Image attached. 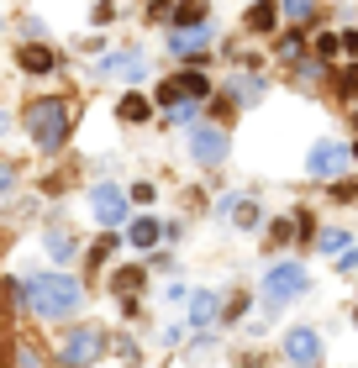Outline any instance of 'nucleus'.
<instances>
[{
  "mask_svg": "<svg viewBox=\"0 0 358 368\" xmlns=\"http://www.w3.org/2000/svg\"><path fill=\"white\" fill-rule=\"evenodd\" d=\"M26 295H32V310L42 321H59V316H74L84 300V289L74 285L69 273H37L32 285H26Z\"/></svg>",
  "mask_w": 358,
  "mask_h": 368,
  "instance_id": "obj_1",
  "label": "nucleus"
},
{
  "mask_svg": "<svg viewBox=\"0 0 358 368\" xmlns=\"http://www.w3.org/2000/svg\"><path fill=\"white\" fill-rule=\"evenodd\" d=\"M69 100H59V95H48V100H37L32 111H26V131H32V143L42 147V153H53V147L69 137Z\"/></svg>",
  "mask_w": 358,
  "mask_h": 368,
  "instance_id": "obj_2",
  "label": "nucleus"
},
{
  "mask_svg": "<svg viewBox=\"0 0 358 368\" xmlns=\"http://www.w3.org/2000/svg\"><path fill=\"white\" fill-rule=\"evenodd\" d=\"M300 289H306V269H300V263H279V269H269V279H263V305L279 310V305H290Z\"/></svg>",
  "mask_w": 358,
  "mask_h": 368,
  "instance_id": "obj_3",
  "label": "nucleus"
},
{
  "mask_svg": "<svg viewBox=\"0 0 358 368\" xmlns=\"http://www.w3.org/2000/svg\"><path fill=\"white\" fill-rule=\"evenodd\" d=\"M90 216H95L100 226H121L127 221V195H121L116 184H95V190H90Z\"/></svg>",
  "mask_w": 358,
  "mask_h": 368,
  "instance_id": "obj_4",
  "label": "nucleus"
},
{
  "mask_svg": "<svg viewBox=\"0 0 358 368\" xmlns=\"http://www.w3.org/2000/svg\"><path fill=\"white\" fill-rule=\"evenodd\" d=\"M100 347H106V342H100V332H95V326H84V332L63 337L59 353H63V363H69V368H84V363H95V358H100Z\"/></svg>",
  "mask_w": 358,
  "mask_h": 368,
  "instance_id": "obj_5",
  "label": "nucleus"
},
{
  "mask_svg": "<svg viewBox=\"0 0 358 368\" xmlns=\"http://www.w3.org/2000/svg\"><path fill=\"white\" fill-rule=\"evenodd\" d=\"M343 163H348V147L337 143V137H322V143H316V147L306 153V168H311L316 179H332Z\"/></svg>",
  "mask_w": 358,
  "mask_h": 368,
  "instance_id": "obj_6",
  "label": "nucleus"
},
{
  "mask_svg": "<svg viewBox=\"0 0 358 368\" xmlns=\"http://www.w3.org/2000/svg\"><path fill=\"white\" fill-rule=\"evenodd\" d=\"M285 358H290V363H300V368L322 363V342H316V332H311V326H295V332H285Z\"/></svg>",
  "mask_w": 358,
  "mask_h": 368,
  "instance_id": "obj_7",
  "label": "nucleus"
},
{
  "mask_svg": "<svg viewBox=\"0 0 358 368\" xmlns=\"http://www.w3.org/2000/svg\"><path fill=\"white\" fill-rule=\"evenodd\" d=\"M190 147H195V158L211 168V163H221V158H227V131H216V127H195Z\"/></svg>",
  "mask_w": 358,
  "mask_h": 368,
  "instance_id": "obj_8",
  "label": "nucleus"
},
{
  "mask_svg": "<svg viewBox=\"0 0 358 368\" xmlns=\"http://www.w3.org/2000/svg\"><path fill=\"white\" fill-rule=\"evenodd\" d=\"M216 316H221V300H216V295H195L190 300V321H195V326H211Z\"/></svg>",
  "mask_w": 358,
  "mask_h": 368,
  "instance_id": "obj_9",
  "label": "nucleus"
},
{
  "mask_svg": "<svg viewBox=\"0 0 358 368\" xmlns=\"http://www.w3.org/2000/svg\"><path fill=\"white\" fill-rule=\"evenodd\" d=\"M127 237H132V248H153V242H158V221H148V216H143V221H132Z\"/></svg>",
  "mask_w": 358,
  "mask_h": 368,
  "instance_id": "obj_10",
  "label": "nucleus"
},
{
  "mask_svg": "<svg viewBox=\"0 0 358 368\" xmlns=\"http://www.w3.org/2000/svg\"><path fill=\"white\" fill-rule=\"evenodd\" d=\"M205 42H211V32H174V42H169V48H174V53H201Z\"/></svg>",
  "mask_w": 358,
  "mask_h": 368,
  "instance_id": "obj_11",
  "label": "nucleus"
},
{
  "mask_svg": "<svg viewBox=\"0 0 358 368\" xmlns=\"http://www.w3.org/2000/svg\"><path fill=\"white\" fill-rule=\"evenodd\" d=\"M42 248H48L59 263H69V258H74V242H69V232H48V237H42Z\"/></svg>",
  "mask_w": 358,
  "mask_h": 368,
  "instance_id": "obj_12",
  "label": "nucleus"
},
{
  "mask_svg": "<svg viewBox=\"0 0 358 368\" xmlns=\"http://www.w3.org/2000/svg\"><path fill=\"white\" fill-rule=\"evenodd\" d=\"M22 69L48 74V69H53V53H48V48H22Z\"/></svg>",
  "mask_w": 358,
  "mask_h": 368,
  "instance_id": "obj_13",
  "label": "nucleus"
},
{
  "mask_svg": "<svg viewBox=\"0 0 358 368\" xmlns=\"http://www.w3.org/2000/svg\"><path fill=\"white\" fill-rule=\"evenodd\" d=\"M137 289H143V269H121V273H116V295L132 300Z\"/></svg>",
  "mask_w": 358,
  "mask_h": 368,
  "instance_id": "obj_14",
  "label": "nucleus"
},
{
  "mask_svg": "<svg viewBox=\"0 0 358 368\" xmlns=\"http://www.w3.org/2000/svg\"><path fill=\"white\" fill-rule=\"evenodd\" d=\"M258 200H232V221H238V226H258Z\"/></svg>",
  "mask_w": 358,
  "mask_h": 368,
  "instance_id": "obj_15",
  "label": "nucleus"
},
{
  "mask_svg": "<svg viewBox=\"0 0 358 368\" xmlns=\"http://www.w3.org/2000/svg\"><path fill=\"white\" fill-rule=\"evenodd\" d=\"M116 111H121V121H143V116H148V100H143V95H127Z\"/></svg>",
  "mask_w": 358,
  "mask_h": 368,
  "instance_id": "obj_16",
  "label": "nucleus"
},
{
  "mask_svg": "<svg viewBox=\"0 0 358 368\" xmlns=\"http://www.w3.org/2000/svg\"><path fill=\"white\" fill-rule=\"evenodd\" d=\"M253 26H258V32H269V26H274V6H253V16H248Z\"/></svg>",
  "mask_w": 358,
  "mask_h": 368,
  "instance_id": "obj_17",
  "label": "nucleus"
},
{
  "mask_svg": "<svg viewBox=\"0 0 358 368\" xmlns=\"http://www.w3.org/2000/svg\"><path fill=\"white\" fill-rule=\"evenodd\" d=\"M179 90H185V95H205V90H211V84H205L201 74H185V79H179Z\"/></svg>",
  "mask_w": 358,
  "mask_h": 368,
  "instance_id": "obj_18",
  "label": "nucleus"
},
{
  "mask_svg": "<svg viewBox=\"0 0 358 368\" xmlns=\"http://www.w3.org/2000/svg\"><path fill=\"white\" fill-rule=\"evenodd\" d=\"M201 16H205V6H201V0H190V6H179V26H190V22H201Z\"/></svg>",
  "mask_w": 358,
  "mask_h": 368,
  "instance_id": "obj_19",
  "label": "nucleus"
},
{
  "mask_svg": "<svg viewBox=\"0 0 358 368\" xmlns=\"http://www.w3.org/2000/svg\"><path fill=\"white\" fill-rule=\"evenodd\" d=\"M285 16H290V22H306V16H311V0H285Z\"/></svg>",
  "mask_w": 358,
  "mask_h": 368,
  "instance_id": "obj_20",
  "label": "nucleus"
},
{
  "mask_svg": "<svg viewBox=\"0 0 358 368\" xmlns=\"http://www.w3.org/2000/svg\"><path fill=\"white\" fill-rule=\"evenodd\" d=\"M238 95H242V100H258L263 84H258V79H238Z\"/></svg>",
  "mask_w": 358,
  "mask_h": 368,
  "instance_id": "obj_21",
  "label": "nucleus"
},
{
  "mask_svg": "<svg viewBox=\"0 0 358 368\" xmlns=\"http://www.w3.org/2000/svg\"><path fill=\"white\" fill-rule=\"evenodd\" d=\"M322 42V58H337V48H343V37H316Z\"/></svg>",
  "mask_w": 358,
  "mask_h": 368,
  "instance_id": "obj_22",
  "label": "nucleus"
},
{
  "mask_svg": "<svg viewBox=\"0 0 358 368\" xmlns=\"http://www.w3.org/2000/svg\"><path fill=\"white\" fill-rule=\"evenodd\" d=\"M343 90H348V95H358V69H348V74H343Z\"/></svg>",
  "mask_w": 358,
  "mask_h": 368,
  "instance_id": "obj_23",
  "label": "nucleus"
},
{
  "mask_svg": "<svg viewBox=\"0 0 358 368\" xmlns=\"http://www.w3.org/2000/svg\"><path fill=\"white\" fill-rule=\"evenodd\" d=\"M343 48H348V53H358V32H343Z\"/></svg>",
  "mask_w": 358,
  "mask_h": 368,
  "instance_id": "obj_24",
  "label": "nucleus"
}]
</instances>
